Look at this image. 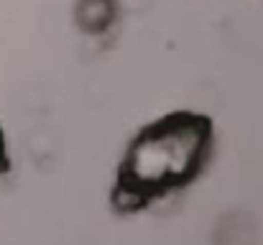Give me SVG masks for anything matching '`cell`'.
I'll use <instances>...</instances> for the list:
<instances>
[{
    "instance_id": "1",
    "label": "cell",
    "mask_w": 263,
    "mask_h": 245,
    "mask_svg": "<svg viewBox=\"0 0 263 245\" xmlns=\"http://www.w3.org/2000/svg\"><path fill=\"white\" fill-rule=\"evenodd\" d=\"M215 154V123L197 110H174L146 123L125 146L112 204L136 212L192 186Z\"/></svg>"
},
{
    "instance_id": "2",
    "label": "cell",
    "mask_w": 263,
    "mask_h": 245,
    "mask_svg": "<svg viewBox=\"0 0 263 245\" xmlns=\"http://www.w3.org/2000/svg\"><path fill=\"white\" fill-rule=\"evenodd\" d=\"M115 21V0H80L77 23L87 33H102Z\"/></svg>"
},
{
    "instance_id": "3",
    "label": "cell",
    "mask_w": 263,
    "mask_h": 245,
    "mask_svg": "<svg viewBox=\"0 0 263 245\" xmlns=\"http://www.w3.org/2000/svg\"><path fill=\"white\" fill-rule=\"evenodd\" d=\"M10 168V156H8V143H5V136L0 130V174H5Z\"/></svg>"
}]
</instances>
